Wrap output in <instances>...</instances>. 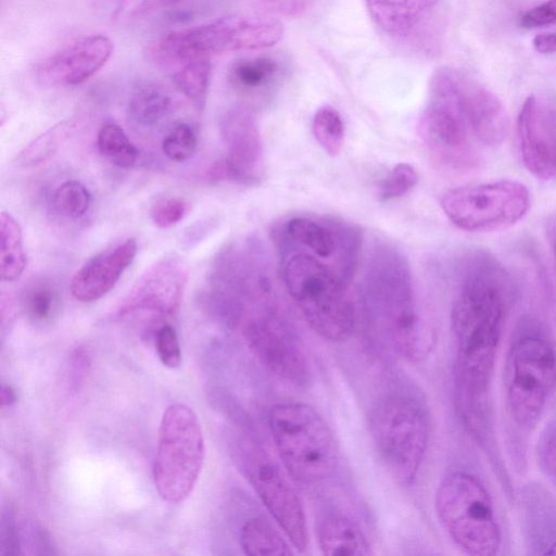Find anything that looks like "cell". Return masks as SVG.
<instances>
[{
  "mask_svg": "<svg viewBox=\"0 0 556 556\" xmlns=\"http://www.w3.org/2000/svg\"><path fill=\"white\" fill-rule=\"evenodd\" d=\"M514 287L509 273L484 253L470 255L462 267L451 311L457 349L455 393L460 409L488 406L496 352Z\"/></svg>",
  "mask_w": 556,
  "mask_h": 556,
  "instance_id": "obj_1",
  "label": "cell"
},
{
  "mask_svg": "<svg viewBox=\"0 0 556 556\" xmlns=\"http://www.w3.org/2000/svg\"><path fill=\"white\" fill-rule=\"evenodd\" d=\"M361 294L368 316L402 357L413 363L428 357L434 333L418 307L410 266L396 248L379 243L372 249Z\"/></svg>",
  "mask_w": 556,
  "mask_h": 556,
  "instance_id": "obj_2",
  "label": "cell"
},
{
  "mask_svg": "<svg viewBox=\"0 0 556 556\" xmlns=\"http://www.w3.org/2000/svg\"><path fill=\"white\" fill-rule=\"evenodd\" d=\"M289 296L323 339L343 342L354 331L356 311L350 280L336 265L298 248L276 245Z\"/></svg>",
  "mask_w": 556,
  "mask_h": 556,
  "instance_id": "obj_3",
  "label": "cell"
},
{
  "mask_svg": "<svg viewBox=\"0 0 556 556\" xmlns=\"http://www.w3.org/2000/svg\"><path fill=\"white\" fill-rule=\"evenodd\" d=\"M282 35V24L271 16L229 15L167 33L155 39L147 53L152 63L166 71L185 61L267 49Z\"/></svg>",
  "mask_w": 556,
  "mask_h": 556,
  "instance_id": "obj_4",
  "label": "cell"
},
{
  "mask_svg": "<svg viewBox=\"0 0 556 556\" xmlns=\"http://www.w3.org/2000/svg\"><path fill=\"white\" fill-rule=\"evenodd\" d=\"M269 431L286 471L303 484H318L334 473L339 451L323 416L301 402L277 403L268 412Z\"/></svg>",
  "mask_w": 556,
  "mask_h": 556,
  "instance_id": "obj_5",
  "label": "cell"
},
{
  "mask_svg": "<svg viewBox=\"0 0 556 556\" xmlns=\"http://www.w3.org/2000/svg\"><path fill=\"white\" fill-rule=\"evenodd\" d=\"M462 78L463 73L445 66L433 73L418 123L419 136L432 159L458 173L472 170L480 162L464 112Z\"/></svg>",
  "mask_w": 556,
  "mask_h": 556,
  "instance_id": "obj_6",
  "label": "cell"
},
{
  "mask_svg": "<svg viewBox=\"0 0 556 556\" xmlns=\"http://www.w3.org/2000/svg\"><path fill=\"white\" fill-rule=\"evenodd\" d=\"M438 518L463 552L493 556L502 543L494 506L482 482L466 471L446 475L438 485L434 501Z\"/></svg>",
  "mask_w": 556,
  "mask_h": 556,
  "instance_id": "obj_7",
  "label": "cell"
},
{
  "mask_svg": "<svg viewBox=\"0 0 556 556\" xmlns=\"http://www.w3.org/2000/svg\"><path fill=\"white\" fill-rule=\"evenodd\" d=\"M369 431L389 473L409 485L417 477L429 443V420L420 403L404 394H390L369 414Z\"/></svg>",
  "mask_w": 556,
  "mask_h": 556,
  "instance_id": "obj_8",
  "label": "cell"
},
{
  "mask_svg": "<svg viewBox=\"0 0 556 556\" xmlns=\"http://www.w3.org/2000/svg\"><path fill=\"white\" fill-rule=\"evenodd\" d=\"M204 457V437L197 414L182 403L169 405L160 422L153 466L160 496L170 504L184 502L198 482Z\"/></svg>",
  "mask_w": 556,
  "mask_h": 556,
  "instance_id": "obj_9",
  "label": "cell"
},
{
  "mask_svg": "<svg viewBox=\"0 0 556 556\" xmlns=\"http://www.w3.org/2000/svg\"><path fill=\"white\" fill-rule=\"evenodd\" d=\"M506 404L520 428L533 427L556 386V351L538 329H523L514 339L505 364Z\"/></svg>",
  "mask_w": 556,
  "mask_h": 556,
  "instance_id": "obj_10",
  "label": "cell"
},
{
  "mask_svg": "<svg viewBox=\"0 0 556 556\" xmlns=\"http://www.w3.org/2000/svg\"><path fill=\"white\" fill-rule=\"evenodd\" d=\"M441 208L457 228L489 232L509 228L521 220L531 205L530 192L517 180H495L446 191Z\"/></svg>",
  "mask_w": 556,
  "mask_h": 556,
  "instance_id": "obj_11",
  "label": "cell"
},
{
  "mask_svg": "<svg viewBox=\"0 0 556 556\" xmlns=\"http://www.w3.org/2000/svg\"><path fill=\"white\" fill-rule=\"evenodd\" d=\"M237 453L247 479L268 513L293 547L304 552L308 542L305 511L281 468L252 441L244 440Z\"/></svg>",
  "mask_w": 556,
  "mask_h": 556,
  "instance_id": "obj_12",
  "label": "cell"
},
{
  "mask_svg": "<svg viewBox=\"0 0 556 556\" xmlns=\"http://www.w3.org/2000/svg\"><path fill=\"white\" fill-rule=\"evenodd\" d=\"M276 245L307 251L336 265L353 280L362 247V235L354 225L328 216L294 215L273 230Z\"/></svg>",
  "mask_w": 556,
  "mask_h": 556,
  "instance_id": "obj_13",
  "label": "cell"
},
{
  "mask_svg": "<svg viewBox=\"0 0 556 556\" xmlns=\"http://www.w3.org/2000/svg\"><path fill=\"white\" fill-rule=\"evenodd\" d=\"M242 332L250 350L270 372L296 387L311 383L312 368L304 345L271 306L247 318Z\"/></svg>",
  "mask_w": 556,
  "mask_h": 556,
  "instance_id": "obj_14",
  "label": "cell"
},
{
  "mask_svg": "<svg viewBox=\"0 0 556 556\" xmlns=\"http://www.w3.org/2000/svg\"><path fill=\"white\" fill-rule=\"evenodd\" d=\"M219 134L225 155L208 170L212 181L256 186L264 177L262 138L253 112L236 105L220 117Z\"/></svg>",
  "mask_w": 556,
  "mask_h": 556,
  "instance_id": "obj_15",
  "label": "cell"
},
{
  "mask_svg": "<svg viewBox=\"0 0 556 556\" xmlns=\"http://www.w3.org/2000/svg\"><path fill=\"white\" fill-rule=\"evenodd\" d=\"M517 134L527 170L538 179L556 181V103L529 96L518 114Z\"/></svg>",
  "mask_w": 556,
  "mask_h": 556,
  "instance_id": "obj_16",
  "label": "cell"
},
{
  "mask_svg": "<svg viewBox=\"0 0 556 556\" xmlns=\"http://www.w3.org/2000/svg\"><path fill=\"white\" fill-rule=\"evenodd\" d=\"M188 271L176 254L165 255L140 275L117 307L123 317L136 312L172 315L180 306Z\"/></svg>",
  "mask_w": 556,
  "mask_h": 556,
  "instance_id": "obj_17",
  "label": "cell"
},
{
  "mask_svg": "<svg viewBox=\"0 0 556 556\" xmlns=\"http://www.w3.org/2000/svg\"><path fill=\"white\" fill-rule=\"evenodd\" d=\"M113 43L102 34L78 38L43 59L36 67L37 80L49 87L80 85L109 61Z\"/></svg>",
  "mask_w": 556,
  "mask_h": 556,
  "instance_id": "obj_18",
  "label": "cell"
},
{
  "mask_svg": "<svg viewBox=\"0 0 556 556\" xmlns=\"http://www.w3.org/2000/svg\"><path fill=\"white\" fill-rule=\"evenodd\" d=\"M137 249L136 240L128 238L90 257L72 278V295L83 303H91L104 296L132 263Z\"/></svg>",
  "mask_w": 556,
  "mask_h": 556,
  "instance_id": "obj_19",
  "label": "cell"
},
{
  "mask_svg": "<svg viewBox=\"0 0 556 556\" xmlns=\"http://www.w3.org/2000/svg\"><path fill=\"white\" fill-rule=\"evenodd\" d=\"M462 99L475 139L490 148L501 146L508 134V117L501 100L486 87L464 74Z\"/></svg>",
  "mask_w": 556,
  "mask_h": 556,
  "instance_id": "obj_20",
  "label": "cell"
},
{
  "mask_svg": "<svg viewBox=\"0 0 556 556\" xmlns=\"http://www.w3.org/2000/svg\"><path fill=\"white\" fill-rule=\"evenodd\" d=\"M375 24L386 34L408 37L428 18L439 0H365Z\"/></svg>",
  "mask_w": 556,
  "mask_h": 556,
  "instance_id": "obj_21",
  "label": "cell"
},
{
  "mask_svg": "<svg viewBox=\"0 0 556 556\" xmlns=\"http://www.w3.org/2000/svg\"><path fill=\"white\" fill-rule=\"evenodd\" d=\"M317 542L324 555H371L370 543L361 527L342 514H329L317 527Z\"/></svg>",
  "mask_w": 556,
  "mask_h": 556,
  "instance_id": "obj_22",
  "label": "cell"
},
{
  "mask_svg": "<svg viewBox=\"0 0 556 556\" xmlns=\"http://www.w3.org/2000/svg\"><path fill=\"white\" fill-rule=\"evenodd\" d=\"M170 91L155 80H140L130 90L127 103L129 122L138 128H151L164 121L173 111Z\"/></svg>",
  "mask_w": 556,
  "mask_h": 556,
  "instance_id": "obj_23",
  "label": "cell"
},
{
  "mask_svg": "<svg viewBox=\"0 0 556 556\" xmlns=\"http://www.w3.org/2000/svg\"><path fill=\"white\" fill-rule=\"evenodd\" d=\"M76 127L77 122L73 118L63 119L51 126L18 152L14 159L15 166L33 168L46 163L56 154Z\"/></svg>",
  "mask_w": 556,
  "mask_h": 556,
  "instance_id": "obj_24",
  "label": "cell"
},
{
  "mask_svg": "<svg viewBox=\"0 0 556 556\" xmlns=\"http://www.w3.org/2000/svg\"><path fill=\"white\" fill-rule=\"evenodd\" d=\"M26 267L23 233L18 222L9 212L0 214V276L5 282L16 281Z\"/></svg>",
  "mask_w": 556,
  "mask_h": 556,
  "instance_id": "obj_25",
  "label": "cell"
},
{
  "mask_svg": "<svg viewBox=\"0 0 556 556\" xmlns=\"http://www.w3.org/2000/svg\"><path fill=\"white\" fill-rule=\"evenodd\" d=\"M177 89L189 99L197 110L202 111L206 103L211 59H195L178 63L166 70Z\"/></svg>",
  "mask_w": 556,
  "mask_h": 556,
  "instance_id": "obj_26",
  "label": "cell"
},
{
  "mask_svg": "<svg viewBox=\"0 0 556 556\" xmlns=\"http://www.w3.org/2000/svg\"><path fill=\"white\" fill-rule=\"evenodd\" d=\"M240 545L248 555L282 556L292 551L286 539L263 517L247 520L240 530Z\"/></svg>",
  "mask_w": 556,
  "mask_h": 556,
  "instance_id": "obj_27",
  "label": "cell"
},
{
  "mask_svg": "<svg viewBox=\"0 0 556 556\" xmlns=\"http://www.w3.org/2000/svg\"><path fill=\"white\" fill-rule=\"evenodd\" d=\"M100 154L119 168L130 169L138 160V149L124 129L113 121L102 124L97 136Z\"/></svg>",
  "mask_w": 556,
  "mask_h": 556,
  "instance_id": "obj_28",
  "label": "cell"
},
{
  "mask_svg": "<svg viewBox=\"0 0 556 556\" xmlns=\"http://www.w3.org/2000/svg\"><path fill=\"white\" fill-rule=\"evenodd\" d=\"M279 70L278 62L269 56L243 59L231 66L229 79L239 90L255 91L269 86Z\"/></svg>",
  "mask_w": 556,
  "mask_h": 556,
  "instance_id": "obj_29",
  "label": "cell"
},
{
  "mask_svg": "<svg viewBox=\"0 0 556 556\" xmlns=\"http://www.w3.org/2000/svg\"><path fill=\"white\" fill-rule=\"evenodd\" d=\"M93 8L114 23L126 24L175 7L185 0H91Z\"/></svg>",
  "mask_w": 556,
  "mask_h": 556,
  "instance_id": "obj_30",
  "label": "cell"
},
{
  "mask_svg": "<svg viewBox=\"0 0 556 556\" xmlns=\"http://www.w3.org/2000/svg\"><path fill=\"white\" fill-rule=\"evenodd\" d=\"M22 304L27 316L34 321L50 319L59 308L60 294L52 281L37 278L27 283L22 293Z\"/></svg>",
  "mask_w": 556,
  "mask_h": 556,
  "instance_id": "obj_31",
  "label": "cell"
},
{
  "mask_svg": "<svg viewBox=\"0 0 556 556\" xmlns=\"http://www.w3.org/2000/svg\"><path fill=\"white\" fill-rule=\"evenodd\" d=\"M91 193L78 180L71 179L59 185L51 197L52 211L64 219L84 217L91 205Z\"/></svg>",
  "mask_w": 556,
  "mask_h": 556,
  "instance_id": "obj_32",
  "label": "cell"
},
{
  "mask_svg": "<svg viewBox=\"0 0 556 556\" xmlns=\"http://www.w3.org/2000/svg\"><path fill=\"white\" fill-rule=\"evenodd\" d=\"M313 135L330 156H337L344 141V124L340 113L331 105L319 108L312 123Z\"/></svg>",
  "mask_w": 556,
  "mask_h": 556,
  "instance_id": "obj_33",
  "label": "cell"
},
{
  "mask_svg": "<svg viewBox=\"0 0 556 556\" xmlns=\"http://www.w3.org/2000/svg\"><path fill=\"white\" fill-rule=\"evenodd\" d=\"M198 147V137L193 127L187 123L174 125L162 141L164 154L174 162L189 160Z\"/></svg>",
  "mask_w": 556,
  "mask_h": 556,
  "instance_id": "obj_34",
  "label": "cell"
},
{
  "mask_svg": "<svg viewBox=\"0 0 556 556\" xmlns=\"http://www.w3.org/2000/svg\"><path fill=\"white\" fill-rule=\"evenodd\" d=\"M418 182V174L408 163L396 164L380 184L379 199L388 202L407 194Z\"/></svg>",
  "mask_w": 556,
  "mask_h": 556,
  "instance_id": "obj_35",
  "label": "cell"
},
{
  "mask_svg": "<svg viewBox=\"0 0 556 556\" xmlns=\"http://www.w3.org/2000/svg\"><path fill=\"white\" fill-rule=\"evenodd\" d=\"M189 202L180 197H169L157 201L151 210L152 223L160 229L178 224L189 212Z\"/></svg>",
  "mask_w": 556,
  "mask_h": 556,
  "instance_id": "obj_36",
  "label": "cell"
},
{
  "mask_svg": "<svg viewBox=\"0 0 556 556\" xmlns=\"http://www.w3.org/2000/svg\"><path fill=\"white\" fill-rule=\"evenodd\" d=\"M156 353L161 363L168 368H176L181 363V350L175 328L161 326L155 336Z\"/></svg>",
  "mask_w": 556,
  "mask_h": 556,
  "instance_id": "obj_37",
  "label": "cell"
},
{
  "mask_svg": "<svg viewBox=\"0 0 556 556\" xmlns=\"http://www.w3.org/2000/svg\"><path fill=\"white\" fill-rule=\"evenodd\" d=\"M20 554V539L13 511L8 508L1 514L0 555L15 556Z\"/></svg>",
  "mask_w": 556,
  "mask_h": 556,
  "instance_id": "obj_38",
  "label": "cell"
},
{
  "mask_svg": "<svg viewBox=\"0 0 556 556\" xmlns=\"http://www.w3.org/2000/svg\"><path fill=\"white\" fill-rule=\"evenodd\" d=\"M269 15L294 17L306 12L314 0H255Z\"/></svg>",
  "mask_w": 556,
  "mask_h": 556,
  "instance_id": "obj_39",
  "label": "cell"
},
{
  "mask_svg": "<svg viewBox=\"0 0 556 556\" xmlns=\"http://www.w3.org/2000/svg\"><path fill=\"white\" fill-rule=\"evenodd\" d=\"M552 24H556V0H546L528 10L520 17V25L523 28H538Z\"/></svg>",
  "mask_w": 556,
  "mask_h": 556,
  "instance_id": "obj_40",
  "label": "cell"
},
{
  "mask_svg": "<svg viewBox=\"0 0 556 556\" xmlns=\"http://www.w3.org/2000/svg\"><path fill=\"white\" fill-rule=\"evenodd\" d=\"M539 456L543 468L556 479V426H553L543 437Z\"/></svg>",
  "mask_w": 556,
  "mask_h": 556,
  "instance_id": "obj_41",
  "label": "cell"
},
{
  "mask_svg": "<svg viewBox=\"0 0 556 556\" xmlns=\"http://www.w3.org/2000/svg\"><path fill=\"white\" fill-rule=\"evenodd\" d=\"M532 45L540 53H556V31L535 36L532 40Z\"/></svg>",
  "mask_w": 556,
  "mask_h": 556,
  "instance_id": "obj_42",
  "label": "cell"
},
{
  "mask_svg": "<svg viewBox=\"0 0 556 556\" xmlns=\"http://www.w3.org/2000/svg\"><path fill=\"white\" fill-rule=\"evenodd\" d=\"M16 402V392L9 386L3 384L1 389V404L2 406H11Z\"/></svg>",
  "mask_w": 556,
  "mask_h": 556,
  "instance_id": "obj_43",
  "label": "cell"
},
{
  "mask_svg": "<svg viewBox=\"0 0 556 556\" xmlns=\"http://www.w3.org/2000/svg\"><path fill=\"white\" fill-rule=\"evenodd\" d=\"M544 554L547 555H556V541L552 542L547 547Z\"/></svg>",
  "mask_w": 556,
  "mask_h": 556,
  "instance_id": "obj_44",
  "label": "cell"
},
{
  "mask_svg": "<svg viewBox=\"0 0 556 556\" xmlns=\"http://www.w3.org/2000/svg\"><path fill=\"white\" fill-rule=\"evenodd\" d=\"M553 253H554V258H555V263H556V236L553 240Z\"/></svg>",
  "mask_w": 556,
  "mask_h": 556,
  "instance_id": "obj_45",
  "label": "cell"
}]
</instances>
